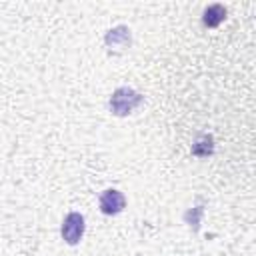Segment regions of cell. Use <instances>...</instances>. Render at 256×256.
Returning a JSON list of instances; mask_svg holds the SVG:
<instances>
[{
  "instance_id": "obj_6",
  "label": "cell",
  "mask_w": 256,
  "mask_h": 256,
  "mask_svg": "<svg viewBox=\"0 0 256 256\" xmlns=\"http://www.w3.org/2000/svg\"><path fill=\"white\" fill-rule=\"evenodd\" d=\"M212 150H214V146H212V136H208V134L198 136V140L192 144V154H196V156H200V158L210 156Z\"/></svg>"
},
{
  "instance_id": "obj_2",
  "label": "cell",
  "mask_w": 256,
  "mask_h": 256,
  "mask_svg": "<svg viewBox=\"0 0 256 256\" xmlns=\"http://www.w3.org/2000/svg\"><path fill=\"white\" fill-rule=\"evenodd\" d=\"M84 234V216L78 212H70L62 222V238L68 244H78Z\"/></svg>"
},
{
  "instance_id": "obj_1",
  "label": "cell",
  "mask_w": 256,
  "mask_h": 256,
  "mask_svg": "<svg viewBox=\"0 0 256 256\" xmlns=\"http://www.w3.org/2000/svg\"><path fill=\"white\" fill-rule=\"evenodd\" d=\"M142 102V96L138 92H134L132 88H118L112 98H110V110L116 116H126L130 114L138 104Z\"/></svg>"
},
{
  "instance_id": "obj_5",
  "label": "cell",
  "mask_w": 256,
  "mask_h": 256,
  "mask_svg": "<svg viewBox=\"0 0 256 256\" xmlns=\"http://www.w3.org/2000/svg\"><path fill=\"white\" fill-rule=\"evenodd\" d=\"M106 42H108L110 46H118V48H122V46H126V44L130 42V30L124 28V26H118V28H114V30L108 32Z\"/></svg>"
},
{
  "instance_id": "obj_4",
  "label": "cell",
  "mask_w": 256,
  "mask_h": 256,
  "mask_svg": "<svg viewBox=\"0 0 256 256\" xmlns=\"http://www.w3.org/2000/svg\"><path fill=\"white\" fill-rule=\"evenodd\" d=\"M224 18H226V8H224L222 4H212V6H208V8L204 10L202 22H204V26L214 28V26H218Z\"/></svg>"
},
{
  "instance_id": "obj_3",
  "label": "cell",
  "mask_w": 256,
  "mask_h": 256,
  "mask_svg": "<svg viewBox=\"0 0 256 256\" xmlns=\"http://www.w3.org/2000/svg\"><path fill=\"white\" fill-rule=\"evenodd\" d=\"M124 204H126V200H124L122 192H118L114 188L104 190L102 196H100V210H102V214H108V216L118 214V212H122Z\"/></svg>"
}]
</instances>
